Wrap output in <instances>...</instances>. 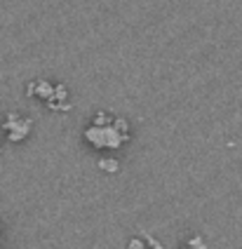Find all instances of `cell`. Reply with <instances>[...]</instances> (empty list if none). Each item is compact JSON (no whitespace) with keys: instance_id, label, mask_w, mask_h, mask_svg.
<instances>
[{"instance_id":"cell-3","label":"cell","mask_w":242,"mask_h":249,"mask_svg":"<svg viewBox=\"0 0 242 249\" xmlns=\"http://www.w3.org/2000/svg\"><path fill=\"white\" fill-rule=\"evenodd\" d=\"M181 249H207V247H205V242H202L200 237H195V240H190V245H186V247H181Z\"/></svg>"},{"instance_id":"cell-2","label":"cell","mask_w":242,"mask_h":249,"mask_svg":"<svg viewBox=\"0 0 242 249\" xmlns=\"http://www.w3.org/2000/svg\"><path fill=\"white\" fill-rule=\"evenodd\" d=\"M5 129L10 132V139H12V141H19V139L26 137V132H29V120H19L17 115H12L10 123L5 124Z\"/></svg>"},{"instance_id":"cell-1","label":"cell","mask_w":242,"mask_h":249,"mask_svg":"<svg viewBox=\"0 0 242 249\" xmlns=\"http://www.w3.org/2000/svg\"><path fill=\"white\" fill-rule=\"evenodd\" d=\"M125 129H127V124L125 123H118L111 127H101V124H94V127H89L85 132V139L92 143V146H97V148H104V146H108V148H118L125 139H127V134H125Z\"/></svg>"}]
</instances>
